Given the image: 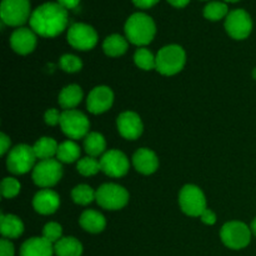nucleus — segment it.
I'll return each mask as SVG.
<instances>
[{"mask_svg": "<svg viewBox=\"0 0 256 256\" xmlns=\"http://www.w3.org/2000/svg\"><path fill=\"white\" fill-rule=\"evenodd\" d=\"M68 25V10L59 2H45L35 9L30 16V26L34 32L44 38H54Z\"/></svg>", "mask_w": 256, "mask_h": 256, "instance_id": "f257e3e1", "label": "nucleus"}, {"mask_svg": "<svg viewBox=\"0 0 256 256\" xmlns=\"http://www.w3.org/2000/svg\"><path fill=\"white\" fill-rule=\"evenodd\" d=\"M156 28L149 15L144 12H135L125 24V34L130 42L135 45H148L154 39Z\"/></svg>", "mask_w": 256, "mask_h": 256, "instance_id": "f03ea898", "label": "nucleus"}, {"mask_svg": "<svg viewBox=\"0 0 256 256\" xmlns=\"http://www.w3.org/2000/svg\"><path fill=\"white\" fill-rule=\"evenodd\" d=\"M186 62V54L179 45H168L156 55V70L162 75H175L182 72Z\"/></svg>", "mask_w": 256, "mask_h": 256, "instance_id": "7ed1b4c3", "label": "nucleus"}, {"mask_svg": "<svg viewBox=\"0 0 256 256\" xmlns=\"http://www.w3.org/2000/svg\"><path fill=\"white\" fill-rule=\"evenodd\" d=\"M220 238L225 246L234 250L246 248L252 240V230L242 222H229L222 228Z\"/></svg>", "mask_w": 256, "mask_h": 256, "instance_id": "20e7f679", "label": "nucleus"}, {"mask_svg": "<svg viewBox=\"0 0 256 256\" xmlns=\"http://www.w3.org/2000/svg\"><path fill=\"white\" fill-rule=\"evenodd\" d=\"M60 126L62 132L70 139H82L89 132V119L79 110H64L60 116Z\"/></svg>", "mask_w": 256, "mask_h": 256, "instance_id": "39448f33", "label": "nucleus"}, {"mask_svg": "<svg viewBox=\"0 0 256 256\" xmlns=\"http://www.w3.org/2000/svg\"><path fill=\"white\" fill-rule=\"evenodd\" d=\"M95 200L102 209L119 210L129 202V192L120 185L104 184L96 190Z\"/></svg>", "mask_w": 256, "mask_h": 256, "instance_id": "423d86ee", "label": "nucleus"}, {"mask_svg": "<svg viewBox=\"0 0 256 256\" xmlns=\"http://www.w3.org/2000/svg\"><path fill=\"white\" fill-rule=\"evenodd\" d=\"M179 204L189 216H202L206 210V199L202 189L195 185H185L179 194Z\"/></svg>", "mask_w": 256, "mask_h": 256, "instance_id": "0eeeda50", "label": "nucleus"}, {"mask_svg": "<svg viewBox=\"0 0 256 256\" xmlns=\"http://www.w3.org/2000/svg\"><path fill=\"white\" fill-rule=\"evenodd\" d=\"M35 160H36V155H35L32 146L20 144L15 146L8 155V170L15 175L25 174V172H30V169H32Z\"/></svg>", "mask_w": 256, "mask_h": 256, "instance_id": "6e6552de", "label": "nucleus"}, {"mask_svg": "<svg viewBox=\"0 0 256 256\" xmlns=\"http://www.w3.org/2000/svg\"><path fill=\"white\" fill-rule=\"evenodd\" d=\"M62 176V166L58 159L42 160L32 169V180L40 188H52Z\"/></svg>", "mask_w": 256, "mask_h": 256, "instance_id": "1a4fd4ad", "label": "nucleus"}, {"mask_svg": "<svg viewBox=\"0 0 256 256\" xmlns=\"http://www.w3.org/2000/svg\"><path fill=\"white\" fill-rule=\"evenodd\" d=\"M0 16L4 24L10 26H20L30 16L29 0H2L0 6Z\"/></svg>", "mask_w": 256, "mask_h": 256, "instance_id": "9d476101", "label": "nucleus"}, {"mask_svg": "<svg viewBox=\"0 0 256 256\" xmlns=\"http://www.w3.org/2000/svg\"><path fill=\"white\" fill-rule=\"evenodd\" d=\"M225 29H226L228 34L234 39H246L252 30V20L245 10H232L226 15Z\"/></svg>", "mask_w": 256, "mask_h": 256, "instance_id": "9b49d317", "label": "nucleus"}, {"mask_svg": "<svg viewBox=\"0 0 256 256\" xmlns=\"http://www.w3.org/2000/svg\"><path fill=\"white\" fill-rule=\"evenodd\" d=\"M68 42L78 50H90L96 45L98 34L90 25L75 22L68 30Z\"/></svg>", "mask_w": 256, "mask_h": 256, "instance_id": "f8f14e48", "label": "nucleus"}, {"mask_svg": "<svg viewBox=\"0 0 256 256\" xmlns=\"http://www.w3.org/2000/svg\"><path fill=\"white\" fill-rule=\"evenodd\" d=\"M100 166L108 176L122 178L129 170V160L122 152L109 150L100 159Z\"/></svg>", "mask_w": 256, "mask_h": 256, "instance_id": "ddd939ff", "label": "nucleus"}, {"mask_svg": "<svg viewBox=\"0 0 256 256\" xmlns=\"http://www.w3.org/2000/svg\"><path fill=\"white\" fill-rule=\"evenodd\" d=\"M114 102V92L110 88L96 86L90 92L86 99L88 110L92 114H102L112 108Z\"/></svg>", "mask_w": 256, "mask_h": 256, "instance_id": "4468645a", "label": "nucleus"}, {"mask_svg": "<svg viewBox=\"0 0 256 256\" xmlns=\"http://www.w3.org/2000/svg\"><path fill=\"white\" fill-rule=\"evenodd\" d=\"M118 130L128 140H135L142 134V122L134 112H124L118 116Z\"/></svg>", "mask_w": 256, "mask_h": 256, "instance_id": "2eb2a0df", "label": "nucleus"}, {"mask_svg": "<svg viewBox=\"0 0 256 256\" xmlns=\"http://www.w3.org/2000/svg\"><path fill=\"white\" fill-rule=\"evenodd\" d=\"M10 45L15 52L20 55H26L32 52L36 46V36L34 30L28 28L16 29L10 36Z\"/></svg>", "mask_w": 256, "mask_h": 256, "instance_id": "dca6fc26", "label": "nucleus"}, {"mask_svg": "<svg viewBox=\"0 0 256 256\" xmlns=\"http://www.w3.org/2000/svg\"><path fill=\"white\" fill-rule=\"evenodd\" d=\"M60 205V198L54 190L44 189L36 192L32 199V206L39 214L50 215L54 214Z\"/></svg>", "mask_w": 256, "mask_h": 256, "instance_id": "f3484780", "label": "nucleus"}, {"mask_svg": "<svg viewBox=\"0 0 256 256\" xmlns=\"http://www.w3.org/2000/svg\"><path fill=\"white\" fill-rule=\"evenodd\" d=\"M132 164L135 169L144 175H150L156 172L159 166V159L152 150L142 148L132 156Z\"/></svg>", "mask_w": 256, "mask_h": 256, "instance_id": "a211bd4d", "label": "nucleus"}, {"mask_svg": "<svg viewBox=\"0 0 256 256\" xmlns=\"http://www.w3.org/2000/svg\"><path fill=\"white\" fill-rule=\"evenodd\" d=\"M54 245L45 238H32L20 248V256H52Z\"/></svg>", "mask_w": 256, "mask_h": 256, "instance_id": "6ab92c4d", "label": "nucleus"}, {"mask_svg": "<svg viewBox=\"0 0 256 256\" xmlns=\"http://www.w3.org/2000/svg\"><path fill=\"white\" fill-rule=\"evenodd\" d=\"M80 225L86 232H92V234H98L102 232L106 226V220L96 210H85L82 214L79 220Z\"/></svg>", "mask_w": 256, "mask_h": 256, "instance_id": "aec40b11", "label": "nucleus"}, {"mask_svg": "<svg viewBox=\"0 0 256 256\" xmlns=\"http://www.w3.org/2000/svg\"><path fill=\"white\" fill-rule=\"evenodd\" d=\"M0 232L5 239H16L24 232V224L15 215H4L0 216Z\"/></svg>", "mask_w": 256, "mask_h": 256, "instance_id": "412c9836", "label": "nucleus"}, {"mask_svg": "<svg viewBox=\"0 0 256 256\" xmlns=\"http://www.w3.org/2000/svg\"><path fill=\"white\" fill-rule=\"evenodd\" d=\"M82 99V90L79 85H68L60 92L59 104L62 109L72 110L80 104Z\"/></svg>", "mask_w": 256, "mask_h": 256, "instance_id": "4be33fe9", "label": "nucleus"}, {"mask_svg": "<svg viewBox=\"0 0 256 256\" xmlns=\"http://www.w3.org/2000/svg\"><path fill=\"white\" fill-rule=\"evenodd\" d=\"M54 252L56 256H82V245L72 236L62 238L54 244Z\"/></svg>", "mask_w": 256, "mask_h": 256, "instance_id": "5701e85b", "label": "nucleus"}, {"mask_svg": "<svg viewBox=\"0 0 256 256\" xmlns=\"http://www.w3.org/2000/svg\"><path fill=\"white\" fill-rule=\"evenodd\" d=\"M58 142H55L52 138H40L34 144L32 149H34L35 155H36V159L46 160V159H52L54 155H56L58 152Z\"/></svg>", "mask_w": 256, "mask_h": 256, "instance_id": "b1692460", "label": "nucleus"}, {"mask_svg": "<svg viewBox=\"0 0 256 256\" xmlns=\"http://www.w3.org/2000/svg\"><path fill=\"white\" fill-rule=\"evenodd\" d=\"M102 49L109 56H120L128 50V42L122 35H110L102 42Z\"/></svg>", "mask_w": 256, "mask_h": 256, "instance_id": "393cba45", "label": "nucleus"}, {"mask_svg": "<svg viewBox=\"0 0 256 256\" xmlns=\"http://www.w3.org/2000/svg\"><path fill=\"white\" fill-rule=\"evenodd\" d=\"M106 142L100 132H89L84 139V149L90 156H99L105 152Z\"/></svg>", "mask_w": 256, "mask_h": 256, "instance_id": "a878e982", "label": "nucleus"}, {"mask_svg": "<svg viewBox=\"0 0 256 256\" xmlns=\"http://www.w3.org/2000/svg\"><path fill=\"white\" fill-rule=\"evenodd\" d=\"M80 158V148L79 145L75 144L74 142H62L58 148L56 159L60 162H74Z\"/></svg>", "mask_w": 256, "mask_h": 256, "instance_id": "bb28decb", "label": "nucleus"}, {"mask_svg": "<svg viewBox=\"0 0 256 256\" xmlns=\"http://www.w3.org/2000/svg\"><path fill=\"white\" fill-rule=\"evenodd\" d=\"M72 198L76 204L89 205L92 200L96 199V192H94L89 185L82 184L72 190Z\"/></svg>", "mask_w": 256, "mask_h": 256, "instance_id": "cd10ccee", "label": "nucleus"}, {"mask_svg": "<svg viewBox=\"0 0 256 256\" xmlns=\"http://www.w3.org/2000/svg\"><path fill=\"white\" fill-rule=\"evenodd\" d=\"M134 62L142 70L156 69V56H154L152 52L145 48H140L135 52Z\"/></svg>", "mask_w": 256, "mask_h": 256, "instance_id": "c85d7f7f", "label": "nucleus"}, {"mask_svg": "<svg viewBox=\"0 0 256 256\" xmlns=\"http://www.w3.org/2000/svg\"><path fill=\"white\" fill-rule=\"evenodd\" d=\"M76 169L84 176H92V175L98 174L102 170V166H100V162H98L95 158L86 156L78 162Z\"/></svg>", "mask_w": 256, "mask_h": 256, "instance_id": "c756f323", "label": "nucleus"}, {"mask_svg": "<svg viewBox=\"0 0 256 256\" xmlns=\"http://www.w3.org/2000/svg\"><path fill=\"white\" fill-rule=\"evenodd\" d=\"M225 15H228V5L224 2H212L204 8V16L212 22L222 19Z\"/></svg>", "mask_w": 256, "mask_h": 256, "instance_id": "7c9ffc66", "label": "nucleus"}, {"mask_svg": "<svg viewBox=\"0 0 256 256\" xmlns=\"http://www.w3.org/2000/svg\"><path fill=\"white\" fill-rule=\"evenodd\" d=\"M60 68L66 72H76L82 68V62L75 55L65 54L60 58Z\"/></svg>", "mask_w": 256, "mask_h": 256, "instance_id": "2f4dec72", "label": "nucleus"}, {"mask_svg": "<svg viewBox=\"0 0 256 256\" xmlns=\"http://www.w3.org/2000/svg\"><path fill=\"white\" fill-rule=\"evenodd\" d=\"M20 192V182L14 178H4L2 182V195L5 199L15 198Z\"/></svg>", "mask_w": 256, "mask_h": 256, "instance_id": "473e14b6", "label": "nucleus"}, {"mask_svg": "<svg viewBox=\"0 0 256 256\" xmlns=\"http://www.w3.org/2000/svg\"><path fill=\"white\" fill-rule=\"evenodd\" d=\"M62 229L60 226V224L58 222H48L46 225L42 229V238L50 242L52 244H55V242H59L62 239Z\"/></svg>", "mask_w": 256, "mask_h": 256, "instance_id": "72a5a7b5", "label": "nucleus"}, {"mask_svg": "<svg viewBox=\"0 0 256 256\" xmlns=\"http://www.w3.org/2000/svg\"><path fill=\"white\" fill-rule=\"evenodd\" d=\"M60 116H62V114H60L56 109H49L46 112H45L44 119L48 125H50V126H55V125L60 124Z\"/></svg>", "mask_w": 256, "mask_h": 256, "instance_id": "f704fd0d", "label": "nucleus"}, {"mask_svg": "<svg viewBox=\"0 0 256 256\" xmlns=\"http://www.w3.org/2000/svg\"><path fill=\"white\" fill-rule=\"evenodd\" d=\"M14 245L10 242V240L2 239L0 240V256H14Z\"/></svg>", "mask_w": 256, "mask_h": 256, "instance_id": "c9c22d12", "label": "nucleus"}, {"mask_svg": "<svg viewBox=\"0 0 256 256\" xmlns=\"http://www.w3.org/2000/svg\"><path fill=\"white\" fill-rule=\"evenodd\" d=\"M202 222L206 225H214L216 222V215L212 210L206 209L204 212L202 214Z\"/></svg>", "mask_w": 256, "mask_h": 256, "instance_id": "e433bc0d", "label": "nucleus"}, {"mask_svg": "<svg viewBox=\"0 0 256 256\" xmlns=\"http://www.w3.org/2000/svg\"><path fill=\"white\" fill-rule=\"evenodd\" d=\"M135 5L138 8H142V9H148V8L154 6L155 4L159 2V0H132Z\"/></svg>", "mask_w": 256, "mask_h": 256, "instance_id": "4c0bfd02", "label": "nucleus"}, {"mask_svg": "<svg viewBox=\"0 0 256 256\" xmlns=\"http://www.w3.org/2000/svg\"><path fill=\"white\" fill-rule=\"evenodd\" d=\"M0 142H2V149H0V154L4 155L5 152H8V149H9V146H10V139L6 136V135L4 134V132H2V134H0Z\"/></svg>", "mask_w": 256, "mask_h": 256, "instance_id": "58836bf2", "label": "nucleus"}, {"mask_svg": "<svg viewBox=\"0 0 256 256\" xmlns=\"http://www.w3.org/2000/svg\"><path fill=\"white\" fill-rule=\"evenodd\" d=\"M58 2L62 6H64L65 9H74V8H76L79 5L80 0H58Z\"/></svg>", "mask_w": 256, "mask_h": 256, "instance_id": "ea45409f", "label": "nucleus"}, {"mask_svg": "<svg viewBox=\"0 0 256 256\" xmlns=\"http://www.w3.org/2000/svg\"><path fill=\"white\" fill-rule=\"evenodd\" d=\"M168 2H169L170 4L175 8H184L189 4L190 0H168Z\"/></svg>", "mask_w": 256, "mask_h": 256, "instance_id": "a19ab883", "label": "nucleus"}, {"mask_svg": "<svg viewBox=\"0 0 256 256\" xmlns=\"http://www.w3.org/2000/svg\"><path fill=\"white\" fill-rule=\"evenodd\" d=\"M250 230H252V234H254L256 236V218L252 220V226H250Z\"/></svg>", "mask_w": 256, "mask_h": 256, "instance_id": "79ce46f5", "label": "nucleus"}, {"mask_svg": "<svg viewBox=\"0 0 256 256\" xmlns=\"http://www.w3.org/2000/svg\"><path fill=\"white\" fill-rule=\"evenodd\" d=\"M224 2H239V0H224Z\"/></svg>", "mask_w": 256, "mask_h": 256, "instance_id": "37998d69", "label": "nucleus"}, {"mask_svg": "<svg viewBox=\"0 0 256 256\" xmlns=\"http://www.w3.org/2000/svg\"><path fill=\"white\" fill-rule=\"evenodd\" d=\"M252 76H254V79H256V68L254 69V72H252Z\"/></svg>", "mask_w": 256, "mask_h": 256, "instance_id": "c03bdc74", "label": "nucleus"}]
</instances>
